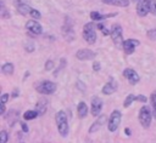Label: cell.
<instances>
[{"label":"cell","mask_w":156,"mask_h":143,"mask_svg":"<svg viewBox=\"0 0 156 143\" xmlns=\"http://www.w3.org/2000/svg\"><path fill=\"white\" fill-rule=\"evenodd\" d=\"M150 101H151V107H152V115L156 118V90L151 93Z\"/></svg>","instance_id":"cell-24"},{"label":"cell","mask_w":156,"mask_h":143,"mask_svg":"<svg viewBox=\"0 0 156 143\" xmlns=\"http://www.w3.org/2000/svg\"><path fill=\"white\" fill-rule=\"evenodd\" d=\"M102 109V101L99 97H93L91 98V115L98 116L101 113Z\"/></svg>","instance_id":"cell-13"},{"label":"cell","mask_w":156,"mask_h":143,"mask_svg":"<svg viewBox=\"0 0 156 143\" xmlns=\"http://www.w3.org/2000/svg\"><path fill=\"white\" fill-rule=\"evenodd\" d=\"M121 119H122V114L119 110H113L108 118V121H107V128L110 132H115L119 124H121Z\"/></svg>","instance_id":"cell-7"},{"label":"cell","mask_w":156,"mask_h":143,"mask_svg":"<svg viewBox=\"0 0 156 143\" xmlns=\"http://www.w3.org/2000/svg\"><path fill=\"white\" fill-rule=\"evenodd\" d=\"M77 115L79 119H84L88 115V105L84 102H79L77 105Z\"/></svg>","instance_id":"cell-17"},{"label":"cell","mask_w":156,"mask_h":143,"mask_svg":"<svg viewBox=\"0 0 156 143\" xmlns=\"http://www.w3.org/2000/svg\"><path fill=\"white\" fill-rule=\"evenodd\" d=\"M48 104H49V102H48L46 98H40V99L38 101V103H37V109H35V110L39 113V115H43V114L46 111Z\"/></svg>","instance_id":"cell-19"},{"label":"cell","mask_w":156,"mask_h":143,"mask_svg":"<svg viewBox=\"0 0 156 143\" xmlns=\"http://www.w3.org/2000/svg\"><path fill=\"white\" fill-rule=\"evenodd\" d=\"M18 116H20V113H18V110H16V109H11L10 111H9V114L7 115H5V120L12 126L17 120H18Z\"/></svg>","instance_id":"cell-15"},{"label":"cell","mask_w":156,"mask_h":143,"mask_svg":"<svg viewBox=\"0 0 156 143\" xmlns=\"http://www.w3.org/2000/svg\"><path fill=\"white\" fill-rule=\"evenodd\" d=\"M13 70H15V67H13L12 63H5L1 67V72L5 75H12L13 74Z\"/></svg>","instance_id":"cell-22"},{"label":"cell","mask_w":156,"mask_h":143,"mask_svg":"<svg viewBox=\"0 0 156 143\" xmlns=\"http://www.w3.org/2000/svg\"><path fill=\"white\" fill-rule=\"evenodd\" d=\"M123 76L129 81L130 85H136L140 81V76L139 74L133 69V68H126L123 70Z\"/></svg>","instance_id":"cell-9"},{"label":"cell","mask_w":156,"mask_h":143,"mask_svg":"<svg viewBox=\"0 0 156 143\" xmlns=\"http://www.w3.org/2000/svg\"><path fill=\"white\" fill-rule=\"evenodd\" d=\"M24 48H26V51H27V52H33V50H34V45H33L32 42H30L29 45L27 44V45L24 46Z\"/></svg>","instance_id":"cell-35"},{"label":"cell","mask_w":156,"mask_h":143,"mask_svg":"<svg viewBox=\"0 0 156 143\" xmlns=\"http://www.w3.org/2000/svg\"><path fill=\"white\" fill-rule=\"evenodd\" d=\"M9 98H10V95H9V93H4V95H1V96H0V103L5 104V103L9 101Z\"/></svg>","instance_id":"cell-31"},{"label":"cell","mask_w":156,"mask_h":143,"mask_svg":"<svg viewBox=\"0 0 156 143\" xmlns=\"http://www.w3.org/2000/svg\"><path fill=\"white\" fill-rule=\"evenodd\" d=\"M105 119H106V116H105V115L100 116V118H99V120H98V121H95V122H94V124L90 126V128H89V133H93V132H95V131L100 130L101 125L105 122Z\"/></svg>","instance_id":"cell-21"},{"label":"cell","mask_w":156,"mask_h":143,"mask_svg":"<svg viewBox=\"0 0 156 143\" xmlns=\"http://www.w3.org/2000/svg\"><path fill=\"white\" fill-rule=\"evenodd\" d=\"M134 101H135V96H134V95H128V96L126 97L124 102H123V107H124V108H128Z\"/></svg>","instance_id":"cell-26"},{"label":"cell","mask_w":156,"mask_h":143,"mask_svg":"<svg viewBox=\"0 0 156 143\" xmlns=\"http://www.w3.org/2000/svg\"><path fill=\"white\" fill-rule=\"evenodd\" d=\"M117 87H118V85H117V82L113 80V79H111L110 81H107L105 85H104V87H102V93L104 95H112L115 91H117Z\"/></svg>","instance_id":"cell-14"},{"label":"cell","mask_w":156,"mask_h":143,"mask_svg":"<svg viewBox=\"0 0 156 143\" xmlns=\"http://www.w3.org/2000/svg\"><path fill=\"white\" fill-rule=\"evenodd\" d=\"M139 44H140V41L136 40V39H127V40H124L123 44H122L124 53L126 55H132L134 52L135 47L139 46Z\"/></svg>","instance_id":"cell-10"},{"label":"cell","mask_w":156,"mask_h":143,"mask_svg":"<svg viewBox=\"0 0 156 143\" xmlns=\"http://www.w3.org/2000/svg\"><path fill=\"white\" fill-rule=\"evenodd\" d=\"M5 110H6V108H5V104L0 103V115H4V114H5Z\"/></svg>","instance_id":"cell-37"},{"label":"cell","mask_w":156,"mask_h":143,"mask_svg":"<svg viewBox=\"0 0 156 143\" xmlns=\"http://www.w3.org/2000/svg\"><path fill=\"white\" fill-rule=\"evenodd\" d=\"M151 118H152V111L151 109L147 107V105H143L139 110V115H138V119H139V122L141 124V126L144 128H149L150 127V124H151Z\"/></svg>","instance_id":"cell-4"},{"label":"cell","mask_w":156,"mask_h":143,"mask_svg":"<svg viewBox=\"0 0 156 143\" xmlns=\"http://www.w3.org/2000/svg\"><path fill=\"white\" fill-rule=\"evenodd\" d=\"M95 27H96V29L101 30V32H102V34H104L105 36H107V35H111V30H108L107 28H105L104 23H96V24H95Z\"/></svg>","instance_id":"cell-25"},{"label":"cell","mask_w":156,"mask_h":143,"mask_svg":"<svg viewBox=\"0 0 156 143\" xmlns=\"http://www.w3.org/2000/svg\"><path fill=\"white\" fill-rule=\"evenodd\" d=\"M21 127H22L23 132H28V126L26 125V122H21Z\"/></svg>","instance_id":"cell-38"},{"label":"cell","mask_w":156,"mask_h":143,"mask_svg":"<svg viewBox=\"0 0 156 143\" xmlns=\"http://www.w3.org/2000/svg\"><path fill=\"white\" fill-rule=\"evenodd\" d=\"M106 5L118 6V7H127L129 6V0H101Z\"/></svg>","instance_id":"cell-18"},{"label":"cell","mask_w":156,"mask_h":143,"mask_svg":"<svg viewBox=\"0 0 156 143\" xmlns=\"http://www.w3.org/2000/svg\"><path fill=\"white\" fill-rule=\"evenodd\" d=\"M62 34H63V36H65V39L69 42V41H72L73 40V38H74V33H73V29H72V25L69 24V25H65L63 28H62Z\"/></svg>","instance_id":"cell-20"},{"label":"cell","mask_w":156,"mask_h":143,"mask_svg":"<svg viewBox=\"0 0 156 143\" xmlns=\"http://www.w3.org/2000/svg\"><path fill=\"white\" fill-rule=\"evenodd\" d=\"M16 7H17V11H18L21 15H24V16L28 15V16H30V17L34 18V19H39V18L41 17V15H40V12H39L38 10L30 7L29 5H27V4H24V2L18 1V2L16 4Z\"/></svg>","instance_id":"cell-3"},{"label":"cell","mask_w":156,"mask_h":143,"mask_svg":"<svg viewBox=\"0 0 156 143\" xmlns=\"http://www.w3.org/2000/svg\"><path fill=\"white\" fill-rule=\"evenodd\" d=\"M37 116H39V113H38L37 110H27V111L23 114V119H24L26 121L33 120V119H35Z\"/></svg>","instance_id":"cell-23"},{"label":"cell","mask_w":156,"mask_h":143,"mask_svg":"<svg viewBox=\"0 0 156 143\" xmlns=\"http://www.w3.org/2000/svg\"><path fill=\"white\" fill-rule=\"evenodd\" d=\"M135 101H138V102H141V103H146L147 98H146L144 95H138V96H135Z\"/></svg>","instance_id":"cell-32"},{"label":"cell","mask_w":156,"mask_h":143,"mask_svg":"<svg viewBox=\"0 0 156 143\" xmlns=\"http://www.w3.org/2000/svg\"><path fill=\"white\" fill-rule=\"evenodd\" d=\"M44 68H45V70H51V69L54 68V62H52V61H46Z\"/></svg>","instance_id":"cell-33"},{"label":"cell","mask_w":156,"mask_h":143,"mask_svg":"<svg viewBox=\"0 0 156 143\" xmlns=\"http://www.w3.org/2000/svg\"><path fill=\"white\" fill-rule=\"evenodd\" d=\"M26 29H27L28 32L35 34V35H39V34L43 33V27L40 25L39 22H37V21H34V19L28 21V22L26 23Z\"/></svg>","instance_id":"cell-12"},{"label":"cell","mask_w":156,"mask_h":143,"mask_svg":"<svg viewBox=\"0 0 156 143\" xmlns=\"http://www.w3.org/2000/svg\"><path fill=\"white\" fill-rule=\"evenodd\" d=\"M146 35H147L149 39L156 41V29H151V30H149V32L146 33Z\"/></svg>","instance_id":"cell-29"},{"label":"cell","mask_w":156,"mask_h":143,"mask_svg":"<svg viewBox=\"0 0 156 143\" xmlns=\"http://www.w3.org/2000/svg\"><path fill=\"white\" fill-rule=\"evenodd\" d=\"M65 67H66V59H65V58H61L60 67H57V69H56V72H55V74H54V75H55V76H57V74H58V73H60Z\"/></svg>","instance_id":"cell-28"},{"label":"cell","mask_w":156,"mask_h":143,"mask_svg":"<svg viewBox=\"0 0 156 143\" xmlns=\"http://www.w3.org/2000/svg\"><path fill=\"white\" fill-rule=\"evenodd\" d=\"M151 12L156 16V0L152 1V5H151Z\"/></svg>","instance_id":"cell-36"},{"label":"cell","mask_w":156,"mask_h":143,"mask_svg":"<svg viewBox=\"0 0 156 143\" xmlns=\"http://www.w3.org/2000/svg\"><path fill=\"white\" fill-rule=\"evenodd\" d=\"M96 56V53L91 50H88V48H82L79 51H77L76 53V57L79 59V61H89V59H94Z\"/></svg>","instance_id":"cell-11"},{"label":"cell","mask_w":156,"mask_h":143,"mask_svg":"<svg viewBox=\"0 0 156 143\" xmlns=\"http://www.w3.org/2000/svg\"><path fill=\"white\" fill-rule=\"evenodd\" d=\"M20 143H24V142H20Z\"/></svg>","instance_id":"cell-42"},{"label":"cell","mask_w":156,"mask_h":143,"mask_svg":"<svg viewBox=\"0 0 156 143\" xmlns=\"http://www.w3.org/2000/svg\"><path fill=\"white\" fill-rule=\"evenodd\" d=\"M9 17H10V15L7 13L6 8L4 7V2H1V18H9Z\"/></svg>","instance_id":"cell-30"},{"label":"cell","mask_w":156,"mask_h":143,"mask_svg":"<svg viewBox=\"0 0 156 143\" xmlns=\"http://www.w3.org/2000/svg\"><path fill=\"white\" fill-rule=\"evenodd\" d=\"M57 88V85L52 81H49V80H43L41 82L35 85V90L40 95H52Z\"/></svg>","instance_id":"cell-2"},{"label":"cell","mask_w":156,"mask_h":143,"mask_svg":"<svg viewBox=\"0 0 156 143\" xmlns=\"http://www.w3.org/2000/svg\"><path fill=\"white\" fill-rule=\"evenodd\" d=\"M55 121L57 126V131L62 137H66L68 135L69 127H68V121H67V115L63 110H58L55 114Z\"/></svg>","instance_id":"cell-1"},{"label":"cell","mask_w":156,"mask_h":143,"mask_svg":"<svg viewBox=\"0 0 156 143\" xmlns=\"http://www.w3.org/2000/svg\"><path fill=\"white\" fill-rule=\"evenodd\" d=\"M9 139V135L5 130H1L0 131V143H6Z\"/></svg>","instance_id":"cell-27"},{"label":"cell","mask_w":156,"mask_h":143,"mask_svg":"<svg viewBox=\"0 0 156 143\" xmlns=\"http://www.w3.org/2000/svg\"><path fill=\"white\" fill-rule=\"evenodd\" d=\"M115 16H116V12L107 13V15H101V13L98 12V11H91V12H90V18H91L93 21H101V19H105V18L115 17Z\"/></svg>","instance_id":"cell-16"},{"label":"cell","mask_w":156,"mask_h":143,"mask_svg":"<svg viewBox=\"0 0 156 143\" xmlns=\"http://www.w3.org/2000/svg\"><path fill=\"white\" fill-rule=\"evenodd\" d=\"M124 133H126L127 136H130V128H128V127H127V128L124 130Z\"/></svg>","instance_id":"cell-40"},{"label":"cell","mask_w":156,"mask_h":143,"mask_svg":"<svg viewBox=\"0 0 156 143\" xmlns=\"http://www.w3.org/2000/svg\"><path fill=\"white\" fill-rule=\"evenodd\" d=\"M111 39H112V41H113V44L115 45H122L123 44V29H122V27H121V24H118V23H115L112 27H111Z\"/></svg>","instance_id":"cell-6"},{"label":"cell","mask_w":156,"mask_h":143,"mask_svg":"<svg viewBox=\"0 0 156 143\" xmlns=\"http://www.w3.org/2000/svg\"><path fill=\"white\" fill-rule=\"evenodd\" d=\"M95 24L94 23H85L83 27V39L88 44L96 42V33H95Z\"/></svg>","instance_id":"cell-5"},{"label":"cell","mask_w":156,"mask_h":143,"mask_svg":"<svg viewBox=\"0 0 156 143\" xmlns=\"http://www.w3.org/2000/svg\"><path fill=\"white\" fill-rule=\"evenodd\" d=\"M154 0H140L136 4V15L139 17L146 16L149 12H151V5Z\"/></svg>","instance_id":"cell-8"},{"label":"cell","mask_w":156,"mask_h":143,"mask_svg":"<svg viewBox=\"0 0 156 143\" xmlns=\"http://www.w3.org/2000/svg\"><path fill=\"white\" fill-rule=\"evenodd\" d=\"M134 1H140V0H134Z\"/></svg>","instance_id":"cell-41"},{"label":"cell","mask_w":156,"mask_h":143,"mask_svg":"<svg viewBox=\"0 0 156 143\" xmlns=\"http://www.w3.org/2000/svg\"><path fill=\"white\" fill-rule=\"evenodd\" d=\"M100 68H101L100 62H94V63H93V70H94V72H99Z\"/></svg>","instance_id":"cell-34"},{"label":"cell","mask_w":156,"mask_h":143,"mask_svg":"<svg viewBox=\"0 0 156 143\" xmlns=\"http://www.w3.org/2000/svg\"><path fill=\"white\" fill-rule=\"evenodd\" d=\"M18 95H20V92H18V90H17V88H15V90H13V92H12V95H11V96H12V97H17V96H18Z\"/></svg>","instance_id":"cell-39"}]
</instances>
